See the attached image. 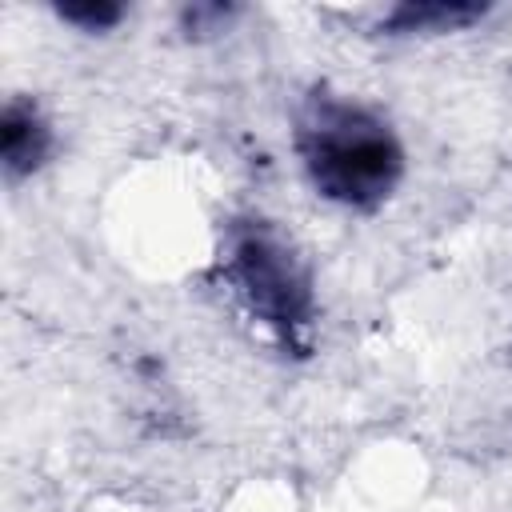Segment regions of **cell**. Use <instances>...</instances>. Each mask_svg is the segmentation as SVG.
Segmentation results:
<instances>
[{"mask_svg":"<svg viewBox=\"0 0 512 512\" xmlns=\"http://www.w3.org/2000/svg\"><path fill=\"white\" fill-rule=\"evenodd\" d=\"M312 184L340 204L372 208L400 180L404 152L388 124L340 100H312L296 132Z\"/></svg>","mask_w":512,"mask_h":512,"instance_id":"1","label":"cell"},{"mask_svg":"<svg viewBox=\"0 0 512 512\" xmlns=\"http://www.w3.org/2000/svg\"><path fill=\"white\" fill-rule=\"evenodd\" d=\"M232 280L264 324H272L288 344H300L312 320V292L304 268L276 236L244 232L232 248Z\"/></svg>","mask_w":512,"mask_h":512,"instance_id":"2","label":"cell"},{"mask_svg":"<svg viewBox=\"0 0 512 512\" xmlns=\"http://www.w3.org/2000/svg\"><path fill=\"white\" fill-rule=\"evenodd\" d=\"M48 152V128L36 116V108H28L24 100H8L4 120H0V156H4V172L8 176H24L32 172Z\"/></svg>","mask_w":512,"mask_h":512,"instance_id":"3","label":"cell"},{"mask_svg":"<svg viewBox=\"0 0 512 512\" xmlns=\"http://www.w3.org/2000/svg\"><path fill=\"white\" fill-rule=\"evenodd\" d=\"M484 16V4H444V0H424V4H400L388 16V28L396 32H452Z\"/></svg>","mask_w":512,"mask_h":512,"instance_id":"4","label":"cell"},{"mask_svg":"<svg viewBox=\"0 0 512 512\" xmlns=\"http://www.w3.org/2000/svg\"><path fill=\"white\" fill-rule=\"evenodd\" d=\"M60 16L80 24V28H88V32H100V28H112L124 16V8L120 4H64Z\"/></svg>","mask_w":512,"mask_h":512,"instance_id":"5","label":"cell"}]
</instances>
